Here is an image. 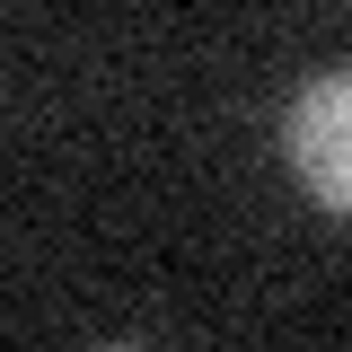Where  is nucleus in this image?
Listing matches in <instances>:
<instances>
[{
    "label": "nucleus",
    "instance_id": "nucleus-1",
    "mask_svg": "<svg viewBox=\"0 0 352 352\" xmlns=\"http://www.w3.org/2000/svg\"><path fill=\"white\" fill-rule=\"evenodd\" d=\"M291 168L326 212L352 220V71L344 80H317L291 106Z\"/></svg>",
    "mask_w": 352,
    "mask_h": 352
}]
</instances>
